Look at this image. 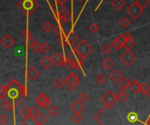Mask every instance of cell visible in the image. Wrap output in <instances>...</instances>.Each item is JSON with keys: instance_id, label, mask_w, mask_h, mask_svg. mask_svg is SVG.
I'll list each match as a JSON object with an SVG mask.
<instances>
[{"instance_id": "cell-1", "label": "cell", "mask_w": 150, "mask_h": 125, "mask_svg": "<svg viewBox=\"0 0 150 125\" xmlns=\"http://www.w3.org/2000/svg\"><path fill=\"white\" fill-rule=\"evenodd\" d=\"M8 90V97L11 100H18L20 96H26V88L25 86L21 85L17 80H11L6 86Z\"/></svg>"}, {"instance_id": "cell-2", "label": "cell", "mask_w": 150, "mask_h": 125, "mask_svg": "<svg viewBox=\"0 0 150 125\" xmlns=\"http://www.w3.org/2000/svg\"><path fill=\"white\" fill-rule=\"evenodd\" d=\"M17 7L22 13L30 16L39 8V4L36 0H20L17 4Z\"/></svg>"}, {"instance_id": "cell-3", "label": "cell", "mask_w": 150, "mask_h": 125, "mask_svg": "<svg viewBox=\"0 0 150 125\" xmlns=\"http://www.w3.org/2000/svg\"><path fill=\"white\" fill-rule=\"evenodd\" d=\"M73 51L79 53L83 59H86L93 52V47L86 40L82 39L73 47Z\"/></svg>"}, {"instance_id": "cell-4", "label": "cell", "mask_w": 150, "mask_h": 125, "mask_svg": "<svg viewBox=\"0 0 150 125\" xmlns=\"http://www.w3.org/2000/svg\"><path fill=\"white\" fill-rule=\"evenodd\" d=\"M64 85L70 91H74L80 85V79L75 73H70L64 80Z\"/></svg>"}, {"instance_id": "cell-5", "label": "cell", "mask_w": 150, "mask_h": 125, "mask_svg": "<svg viewBox=\"0 0 150 125\" xmlns=\"http://www.w3.org/2000/svg\"><path fill=\"white\" fill-rule=\"evenodd\" d=\"M119 100L116 98V96L112 93V90H109L105 96L101 98V103L105 106V108L112 109L118 102Z\"/></svg>"}, {"instance_id": "cell-6", "label": "cell", "mask_w": 150, "mask_h": 125, "mask_svg": "<svg viewBox=\"0 0 150 125\" xmlns=\"http://www.w3.org/2000/svg\"><path fill=\"white\" fill-rule=\"evenodd\" d=\"M120 60L126 67H131L136 61L137 56L134 53H132L131 50H127L120 55Z\"/></svg>"}, {"instance_id": "cell-7", "label": "cell", "mask_w": 150, "mask_h": 125, "mask_svg": "<svg viewBox=\"0 0 150 125\" xmlns=\"http://www.w3.org/2000/svg\"><path fill=\"white\" fill-rule=\"evenodd\" d=\"M144 9H142L141 6H139L136 2L133 3L127 9V13L133 19H137L142 13H143Z\"/></svg>"}, {"instance_id": "cell-8", "label": "cell", "mask_w": 150, "mask_h": 125, "mask_svg": "<svg viewBox=\"0 0 150 125\" xmlns=\"http://www.w3.org/2000/svg\"><path fill=\"white\" fill-rule=\"evenodd\" d=\"M35 102L41 109H47L50 105V99L44 93L39 94L35 98Z\"/></svg>"}, {"instance_id": "cell-9", "label": "cell", "mask_w": 150, "mask_h": 125, "mask_svg": "<svg viewBox=\"0 0 150 125\" xmlns=\"http://www.w3.org/2000/svg\"><path fill=\"white\" fill-rule=\"evenodd\" d=\"M0 43L4 48L11 49V46L15 44V39L10 34H4L0 39Z\"/></svg>"}, {"instance_id": "cell-10", "label": "cell", "mask_w": 150, "mask_h": 125, "mask_svg": "<svg viewBox=\"0 0 150 125\" xmlns=\"http://www.w3.org/2000/svg\"><path fill=\"white\" fill-rule=\"evenodd\" d=\"M51 58L55 67H61V66L65 65L66 56H63V54H62L60 52H56Z\"/></svg>"}, {"instance_id": "cell-11", "label": "cell", "mask_w": 150, "mask_h": 125, "mask_svg": "<svg viewBox=\"0 0 150 125\" xmlns=\"http://www.w3.org/2000/svg\"><path fill=\"white\" fill-rule=\"evenodd\" d=\"M111 46L116 51H120V50L125 48V40L123 39V38L121 36H118L111 42Z\"/></svg>"}, {"instance_id": "cell-12", "label": "cell", "mask_w": 150, "mask_h": 125, "mask_svg": "<svg viewBox=\"0 0 150 125\" xmlns=\"http://www.w3.org/2000/svg\"><path fill=\"white\" fill-rule=\"evenodd\" d=\"M39 76H40V72L34 67H30L26 70V77L29 81H34Z\"/></svg>"}, {"instance_id": "cell-13", "label": "cell", "mask_w": 150, "mask_h": 125, "mask_svg": "<svg viewBox=\"0 0 150 125\" xmlns=\"http://www.w3.org/2000/svg\"><path fill=\"white\" fill-rule=\"evenodd\" d=\"M51 9L53 11V12L54 13V15H60L63 12V11L66 9L65 4H60L58 2H54L52 5H51Z\"/></svg>"}, {"instance_id": "cell-14", "label": "cell", "mask_w": 150, "mask_h": 125, "mask_svg": "<svg viewBox=\"0 0 150 125\" xmlns=\"http://www.w3.org/2000/svg\"><path fill=\"white\" fill-rule=\"evenodd\" d=\"M129 88L134 94H138L141 91V84L135 80V79H131L130 80V85Z\"/></svg>"}, {"instance_id": "cell-15", "label": "cell", "mask_w": 150, "mask_h": 125, "mask_svg": "<svg viewBox=\"0 0 150 125\" xmlns=\"http://www.w3.org/2000/svg\"><path fill=\"white\" fill-rule=\"evenodd\" d=\"M70 110L75 112V113H81L82 111L84 110V105L83 103H81L80 101H76L71 106H70Z\"/></svg>"}, {"instance_id": "cell-16", "label": "cell", "mask_w": 150, "mask_h": 125, "mask_svg": "<svg viewBox=\"0 0 150 125\" xmlns=\"http://www.w3.org/2000/svg\"><path fill=\"white\" fill-rule=\"evenodd\" d=\"M66 38H67V42H68V45L69 46H73L76 42H77V40L79 39L78 36L73 31H70L66 35Z\"/></svg>"}, {"instance_id": "cell-17", "label": "cell", "mask_w": 150, "mask_h": 125, "mask_svg": "<svg viewBox=\"0 0 150 125\" xmlns=\"http://www.w3.org/2000/svg\"><path fill=\"white\" fill-rule=\"evenodd\" d=\"M109 77H110V79H111L112 81H114V82H119V81L121 80V78H122L123 76H122V74H121L118 69H115V70H113V71L109 74Z\"/></svg>"}, {"instance_id": "cell-18", "label": "cell", "mask_w": 150, "mask_h": 125, "mask_svg": "<svg viewBox=\"0 0 150 125\" xmlns=\"http://www.w3.org/2000/svg\"><path fill=\"white\" fill-rule=\"evenodd\" d=\"M40 65L41 67H43L45 69H49V67L54 65L53 63V60H52V58L49 57V56H45L41 60H40Z\"/></svg>"}, {"instance_id": "cell-19", "label": "cell", "mask_w": 150, "mask_h": 125, "mask_svg": "<svg viewBox=\"0 0 150 125\" xmlns=\"http://www.w3.org/2000/svg\"><path fill=\"white\" fill-rule=\"evenodd\" d=\"M101 65L105 70H110L114 66V62L109 57H105V59L102 61Z\"/></svg>"}, {"instance_id": "cell-20", "label": "cell", "mask_w": 150, "mask_h": 125, "mask_svg": "<svg viewBox=\"0 0 150 125\" xmlns=\"http://www.w3.org/2000/svg\"><path fill=\"white\" fill-rule=\"evenodd\" d=\"M34 118H35V121L38 124V125H44L47 122V117L42 113H39Z\"/></svg>"}, {"instance_id": "cell-21", "label": "cell", "mask_w": 150, "mask_h": 125, "mask_svg": "<svg viewBox=\"0 0 150 125\" xmlns=\"http://www.w3.org/2000/svg\"><path fill=\"white\" fill-rule=\"evenodd\" d=\"M65 66L69 68V69H73V68H76V63L75 62V60L69 57V55L66 56V60H65Z\"/></svg>"}, {"instance_id": "cell-22", "label": "cell", "mask_w": 150, "mask_h": 125, "mask_svg": "<svg viewBox=\"0 0 150 125\" xmlns=\"http://www.w3.org/2000/svg\"><path fill=\"white\" fill-rule=\"evenodd\" d=\"M111 4L112 5V7H114L116 10H121L124 6H125V4H126V2H125V0H112V2H111Z\"/></svg>"}, {"instance_id": "cell-23", "label": "cell", "mask_w": 150, "mask_h": 125, "mask_svg": "<svg viewBox=\"0 0 150 125\" xmlns=\"http://www.w3.org/2000/svg\"><path fill=\"white\" fill-rule=\"evenodd\" d=\"M118 85L121 88L122 90H126L127 88H129L130 81H128L126 77H122L121 80L118 82Z\"/></svg>"}, {"instance_id": "cell-24", "label": "cell", "mask_w": 150, "mask_h": 125, "mask_svg": "<svg viewBox=\"0 0 150 125\" xmlns=\"http://www.w3.org/2000/svg\"><path fill=\"white\" fill-rule=\"evenodd\" d=\"M19 115H20L21 117H23L24 118L31 117H32V115H31V108H28L27 106H25L23 109L20 110Z\"/></svg>"}, {"instance_id": "cell-25", "label": "cell", "mask_w": 150, "mask_h": 125, "mask_svg": "<svg viewBox=\"0 0 150 125\" xmlns=\"http://www.w3.org/2000/svg\"><path fill=\"white\" fill-rule=\"evenodd\" d=\"M149 92H150V86L149 84H147V83H145V82H143V83H142L141 84V91H140V93L141 94H142V95H144V96H149Z\"/></svg>"}, {"instance_id": "cell-26", "label": "cell", "mask_w": 150, "mask_h": 125, "mask_svg": "<svg viewBox=\"0 0 150 125\" xmlns=\"http://www.w3.org/2000/svg\"><path fill=\"white\" fill-rule=\"evenodd\" d=\"M116 98L120 102H126L128 99V95L125 92V90H121L116 95Z\"/></svg>"}, {"instance_id": "cell-27", "label": "cell", "mask_w": 150, "mask_h": 125, "mask_svg": "<svg viewBox=\"0 0 150 125\" xmlns=\"http://www.w3.org/2000/svg\"><path fill=\"white\" fill-rule=\"evenodd\" d=\"M47 113L49 114V116L50 117H57L59 114H60V110H59V109L58 108H56L55 106H51L49 109H48V110H47Z\"/></svg>"}, {"instance_id": "cell-28", "label": "cell", "mask_w": 150, "mask_h": 125, "mask_svg": "<svg viewBox=\"0 0 150 125\" xmlns=\"http://www.w3.org/2000/svg\"><path fill=\"white\" fill-rule=\"evenodd\" d=\"M53 85L56 89H61L64 85V81H62L61 78H56L55 80H54Z\"/></svg>"}, {"instance_id": "cell-29", "label": "cell", "mask_w": 150, "mask_h": 125, "mask_svg": "<svg viewBox=\"0 0 150 125\" xmlns=\"http://www.w3.org/2000/svg\"><path fill=\"white\" fill-rule=\"evenodd\" d=\"M6 97H8V90L5 86H1L0 87V98L4 101L6 100Z\"/></svg>"}, {"instance_id": "cell-30", "label": "cell", "mask_w": 150, "mask_h": 125, "mask_svg": "<svg viewBox=\"0 0 150 125\" xmlns=\"http://www.w3.org/2000/svg\"><path fill=\"white\" fill-rule=\"evenodd\" d=\"M21 125H38V124L35 121V118L31 117L28 118H25L24 121L21 123Z\"/></svg>"}, {"instance_id": "cell-31", "label": "cell", "mask_w": 150, "mask_h": 125, "mask_svg": "<svg viewBox=\"0 0 150 125\" xmlns=\"http://www.w3.org/2000/svg\"><path fill=\"white\" fill-rule=\"evenodd\" d=\"M57 42L58 44H60L62 46H65L66 45H68V42H67V38L64 34H61L59 35L58 39H57Z\"/></svg>"}, {"instance_id": "cell-32", "label": "cell", "mask_w": 150, "mask_h": 125, "mask_svg": "<svg viewBox=\"0 0 150 125\" xmlns=\"http://www.w3.org/2000/svg\"><path fill=\"white\" fill-rule=\"evenodd\" d=\"M71 119H72V121H73L74 123H76V124H80V123L83 121V117H82L81 113H75V114L73 115V117H71Z\"/></svg>"}, {"instance_id": "cell-33", "label": "cell", "mask_w": 150, "mask_h": 125, "mask_svg": "<svg viewBox=\"0 0 150 125\" xmlns=\"http://www.w3.org/2000/svg\"><path fill=\"white\" fill-rule=\"evenodd\" d=\"M42 29H43L46 32H51L52 30H54V27H53V25H52V24H51L50 22L47 21V22H45V23L42 25Z\"/></svg>"}, {"instance_id": "cell-34", "label": "cell", "mask_w": 150, "mask_h": 125, "mask_svg": "<svg viewBox=\"0 0 150 125\" xmlns=\"http://www.w3.org/2000/svg\"><path fill=\"white\" fill-rule=\"evenodd\" d=\"M1 107H2V109H3L4 111H9V110H11L12 109L11 103L10 102H8L7 100H4V103H2Z\"/></svg>"}, {"instance_id": "cell-35", "label": "cell", "mask_w": 150, "mask_h": 125, "mask_svg": "<svg viewBox=\"0 0 150 125\" xmlns=\"http://www.w3.org/2000/svg\"><path fill=\"white\" fill-rule=\"evenodd\" d=\"M96 81H97L98 84H100V85L104 84V83L106 81V77H105V75L103 74H100L97 75V76H96Z\"/></svg>"}, {"instance_id": "cell-36", "label": "cell", "mask_w": 150, "mask_h": 125, "mask_svg": "<svg viewBox=\"0 0 150 125\" xmlns=\"http://www.w3.org/2000/svg\"><path fill=\"white\" fill-rule=\"evenodd\" d=\"M90 31L92 32V33H97L99 30H100V25L97 23H92L91 25H90Z\"/></svg>"}, {"instance_id": "cell-37", "label": "cell", "mask_w": 150, "mask_h": 125, "mask_svg": "<svg viewBox=\"0 0 150 125\" xmlns=\"http://www.w3.org/2000/svg\"><path fill=\"white\" fill-rule=\"evenodd\" d=\"M130 20L127 18V17H124V18H121V20L120 21V25L122 26V27H124V28H127V26H129V25H130Z\"/></svg>"}, {"instance_id": "cell-38", "label": "cell", "mask_w": 150, "mask_h": 125, "mask_svg": "<svg viewBox=\"0 0 150 125\" xmlns=\"http://www.w3.org/2000/svg\"><path fill=\"white\" fill-rule=\"evenodd\" d=\"M134 46H135V42H134V39H130V40L125 41V48L127 50H131Z\"/></svg>"}, {"instance_id": "cell-39", "label": "cell", "mask_w": 150, "mask_h": 125, "mask_svg": "<svg viewBox=\"0 0 150 125\" xmlns=\"http://www.w3.org/2000/svg\"><path fill=\"white\" fill-rule=\"evenodd\" d=\"M112 46H110V45H108V44H105V45L103 46V47H102V52H103L104 54L108 55V54L112 52Z\"/></svg>"}, {"instance_id": "cell-40", "label": "cell", "mask_w": 150, "mask_h": 125, "mask_svg": "<svg viewBox=\"0 0 150 125\" xmlns=\"http://www.w3.org/2000/svg\"><path fill=\"white\" fill-rule=\"evenodd\" d=\"M135 2H136V4H137L139 6H141L142 9H145V8L149 5V0H136Z\"/></svg>"}, {"instance_id": "cell-41", "label": "cell", "mask_w": 150, "mask_h": 125, "mask_svg": "<svg viewBox=\"0 0 150 125\" xmlns=\"http://www.w3.org/2000/svg\"><path fill=\"white\" fill-rule=\"evenodd\" d=\"M62 16L64 17V18L67 20V22L72 20V18H73V14H72V12H71L70 11H64V12L62 13Z\"/></svg>"}, {"instance_id": "cell-42", "label": "cell", "mask_w": 150, "mask_h": 125, "mask_svg": "<svg viewBox=\"0 0 150 125\" xmlns=\"http://www.w3.org/2000/svg\"><path fill=\"white\" fill-rule=\"evenodd\" d=\"M88 99H89V96H88L85 92L81 93L80 96H79V97H78V101H80V102L83 103H84L85 102H87Z\"/></svg>"}, {"instance_id": "cell-43", "label": "cell", "mask_w": 150, "mask_h": 125, "mask_svg": "<svg viewBox=\"0 0 150 125\" xmlns=\"http://www.w3.org/2000/svg\"><path fill=\"white\" fill-rule=\"evenodd\" d=\"M21 36H22V38L25 39V41H26L27 39H28V38L31 36V33H30V31L26 28V29H25V30H23L22 32H21Z\"/></svg>"}, {"instance_id": "cell-44", "label": "cell", "mask_w": 150, "mask_h": 125, "mask_svg": "<svg viewBox=\"0 0 150 125\" xmlns=\"http://www.w3.org/2000/svg\"><path fill=\"white\" fill-rule=\"evenodd\" d=\"M127 119H128V121H129V122H131V123H134V122H136V121H137L138 117H137V115H136L135 113L132 112V113L128 114V116H127Z\"/></svg>"}, {"instance_id": "cell-45", "label": "cell", "mask_w": 150, "mask_h": 125, "mask_svg": "<svg viewBox=\"0 0 150 125\" xmlns=\"http://www.w3.org/2000/svg\"><path fill=\"white\" fill-rule=\"evenodd\" d=\"M32 49H33V51L35 53H39L41 52V45L39 44L38 42H36V43L33 46Z\"/></svg>"}, {"instance_id": "cell-46", "label": "cell", "mask_w": 150, "mask_h": 125, "mask_svg": "<svg viewBox=\"0 0 150 125\" xmlns=\"http://www.w3.org/2000/svg\"><path fill=\"white\" fill-rule=\"evenodd\" d=\"M121 37L123 38V39H124L125 41L133 39V35H132V33H131L130 32H127L123 33V34L121 35Z\"/></svg>"}, {"instance_id": "cell-47", "label": "cell", "mask_w": 150, "mask_h": 125, "mask_svg": "<svg viewBox=\"0 0 150 125\" xmlns=\"http://www.w3.org/2000/svg\"><path fill=\"white\" fill-rule=\"evenodd\" d=\"M49 50H50V46H49L47 43L44 42V43H42V44H41V52H42L43 53H47Z\"/></svg>"}, {"instance_id": "cell-48", "label": "cell", "mask_w": 150, "mask_h": 125, "mask_svg": "<svg viewBox=\"0 0 150 125\" xmlns=\"http://www.w3.org/2000/svg\"><path fill=\"white\" fill-rule=\"evenodd\" d=\"M54 32L56 34H58V35H61V34L63 33V30H62V28L61 27V25H60V24H59V25H56L54 27Z\"/></svg>"}, {"instance_id": "cell-49", "label": "cell", "mask_w": 150, "mask_h": 125, "mask_svg": "<svg viewBox=\"0 0 150 125\" xmlns=\"http://www.w3.org/2000/svg\"><path fill=\"white\" fill-rule=\"evenodd\" d=\"M25 42H26V45L28 46V47L32 48V47H33V46L37 41H35V40L33 39V38L32 36H30V37L28 38V39H27Z\"/></svg>"}, {"instance_id": "cell-50", "label": "cell", "mask_w": 150, "mask_h": 125, "mask_svg": "<svg viewBox=\"0 0 150 125\" xmlns=\"http://www.w3.org/2000/svg\"><path fill=\"white\" fill-rule=\"evenodd\" d=\"M9 122V118L5 116V115H1L0 116V124L2 125H4L6 124L7 123Z\"/></svg>"}, {"instance_id": "cell-51", "label": "cell", "mask_w": 150, "mask_h": 125, "mask_svg": "<svg viewBox=\"0 0 150 125\" xmlns=\"http://www.w3.org/2000/svg\"><path fill=\"white\" fill-rule=\"evenodd\" d=\"M57 20H58V22H59L60 25H63V24L67 23V20L64 18V17L62 16V14H60V15L57 16Z\"/></svg>"}, {"instance_id": "cell-52", "label": "cell", "mask_w": 150, "mask_h": 125, "mask_svg": "<svg viewBox=\"0 0 150 125\" xmlns=\"http://www.w3.org/2000/svg\"><path fill=\"white\" fill-rule=\"evenodd\" d=\"M39 113H40V112H39V110H38L36 107L33 106V107L31 108V115H32L33 117H35Z\"/></svg>"}, {"instance_id": "cell-53", "label": "cell", "mask_w": 150, "mask_h": 125, "mask_svg": "<svg viewBox=\"0 0 150 125\" xmlns=\"http://www.w3.org/2000/svg\"><path fill=\"white\" fill-rule=\"evenodd\" d=\"M56 2H58L60 4H65L68 2V0H56Z\"/></svg>"}, {"instance_id": "cell-54", "label": "cell", "mask_w": 150, "mask_h": 125, "mask_svg": "<svg viewBox=\"0 0 150 125\" xmlns=\"http://www.w3.org/2000/svg\"><path fill=\"white\" fill-rule=\"evenodd\" d=\"M147 124L150 125V117H149V119L147 120Z\"/></svg>"}, {"instance_id": "cell-55", "label": "cell", "mask_w": 150, "mask_h": 125, "mask_svg": "<svg viewBox=\"0 0 150 125\" xmlns=\"http://www.w3.org/2000/svg\"><path fill=\"white\" fill-rule=\"evenodd\" d=\"M77 1H83V0H77Z\"/></svg>"}]
</instances>
